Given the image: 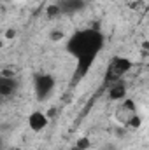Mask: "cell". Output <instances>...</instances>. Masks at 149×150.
Instances as JSON below:
<instances>
[{
    "instance_id": "6",
    "label": "cell",
    "mask_w": 149,
    "mask_h": 150,
    "mask_svg": "<svg viewBox=\"0 0 149 150\" xmlns=\"http://www.w3.org/2000/svg\"><path fill=\"white\" fill-rule=\"evenodd\" d=\"M47 124H49V115L47 113L40 112V110H34L28 115V127L35 133L44 131L47 127Z\"/></svg>"
},
{
    "instance_id": "13",
    "label": "cell",
    "mask_w": 149,
    "mask_h": 150,
    "mask_svg": "<svg viewBox=\"0 0 149 150\" xmlns=\"http://www.w3.org/2000/svg\"><path fill=\"white\" fill-rule=\"evenodd\" d=\"M4 149V140H2V138H0V150Z\"/></svg>"
},
{
    "instance_id": "12",
    "label": "cell",
    "mask_w": 149,
    "mask_h": 150,
    "mask_svg": "<svg viewBox=\"0 0 149 150\" xmlns=\"http://www.w3.org/2000/svg\"><path fill=\"white\" fill-rule=\"evenodd\" d=\"M14 37H16V30H14V28L5 30V38H14Z\"/></svg>"
},
{
    "instance_id": "3",
    "label": "cell",
    "mask_w": 149,
    "mask_h": 150,
    "mask_svg": "<svg viewBox=\"0 0 149 150\" xmlns=\"http://www.w3.org/2000/svg\"><path fill=\"white\" fill-rule=\"evenodd\" d=\"M56 87V79L51 74H35L34 77V93L39 101L47 100Z\"/></svg>"
},
{
    "instance_id": "9",
    "label": "cell",
    "mask_w": 149,
    "mask_h": 150,
    "mask_svg": "<svg viewBox=\"0 0 149 150\" xmlns=\"http://www.w3.org/2000/svg\"><path fill=\"white\" fill-rule=\"evenodd\" d=\"M46 16H47L49 19H53V18H56V16H62V11H60L58 4H54V5H49V7L46 9Z\"/></svg>"
},
{
    "instance_id": "15",
    "label": "cell",
    "mask_w": 149,
    "mask_h": 150,
    "mask_svg": "<svg viewBox=\"0 0 149 150\" xmlns=\"http://www.w3.org/2000/svg\"><path fill=\"white\" fill-rule=\"evenodd\" d=\"M12 150H19V149H12Z\"/></svg>"
},
{
    "instance_id": "10",
    "label": "cell",
    "mask_w": 149,
    "mask_h": 150,
    "mask_svg": "<svg viewBox=\"0 0 149 150\" xmlns=\"http://www.w3.org/2000/svg\"><path fill=\"white\" fill-rule=\"evenodd\" d=\"M90 147H91V142H90V138H86V136H84V138H79L77 143H75V149L77 150H88Z\"/></svg>"
},
{
    "instance_id": "8",
    "label": "cell",
    "mask_w": 149,
    "mask_h": 150,
    "mask_svg": "<svg viewBox=\"0 0 149 150\" xmlns=\"http://www.w3.org/2000/svg\"><path fill=\"white\" fill-rule=\"evenodd\" d=\"M107 96H109L111 101H117V103H119L121 100L126 98V86H125L121 80L114 82L111 86V89H109V93H107Z\"/></svg>"
},
{
    "instance_id": "7",
    "label": "cell",
    "mask_w": 149,
    "mask_h": 150,
    "mask_svg": "<svg viewBox=\"0 0 149 150\" xmlns=\"http://www.w3.org/2000/svg\"><path fill=\"white\" fill-rule=\"evenodd\" d=\"M84 5H86V0H60L58 2V7H60L62 14H67V16L82 11Z\"/></svg>"
},
{
    "instance_id": "2",
    "label": "cell",
    "mask_w": 149,
    "mask_h": 150,
    "mask_svg": "<svg viewBox=\"0 0 149 150\" xmlns=\"http://www.w3.org/2000/svg\"><path fill=\"white\" fill-rule=\"evenodd\" d=\"M114 117L121 126H125L128 129H139L140 124H142V119L137 113L135 101L130 100V98H125V100L119 101V105H117V108L114 112Z\"/></svg>"
},
{
    "instance_id": "11",
    "label": "cell",
    "mask_w": 149,
    "mask_h": 150,
    "mask_svg": "<svg viewBox=\"0 0 149 150\" xmlns=\"http://www.w3.org/2000/svg\"><path fill=\"white\" fill-rule=\"evenodd\" d=\"M63 37H65V35H63L62 32H58V30L51 33V40H53V42H58V40H62V38H63Z\"/></svg>"
},
{
    "instance_id": "5",
    "label": "cell",
    "mask_w": 149,
    "mask_h": 150,
    "mask_svg": "<svg viewBox=\"0 0 149 150\" xmlns=\"http://www.w3.org/2000/svg\"><path fill=\"white\" fill-rule=\"evenodd\" d=\"M18 91V80L12 74H0V100H9Z\"/></svg>"
},
{
    "instance_id": "4",
    "label": "cell",
    "mask_w": 149,
    "mask_h": 150,
    "mask_svg": "<svg viewBox=\"0 0 149 150\" xmlns=\"http://www.w3.org/2000/svg\"><path fill=\"white\" fill-rule=\"evenodd\" d=\"M133 68V63L130 58H125V56H114L107 67V74H105V80L109 82H117L121 80L123 75H126L130 70Z\"/></svg>"
},
{
    "instance_id": "14",
    "label": "cell",
    "mask_w": 149,
    "mask_h": 150,
    "mask_svg": "<svg viewBox=\"0 0 149 150\" xmlns=\"http://www.w3.org/2000/svg\"><path fill=\"white\" fill-rule=\"evenodd\" d=\"M0 49H2V42H0Z\"/></svg>"
},
{
    "instance_id": "1",
    "label": "cell",
    "mask_w": 149,
    "mask_h": 150,
    "mask_svg": "<svg viewBox=\"0 0 149 150\" xmlns=\"http://www.w3.org/2000/svg\"><path fill=\"white\" fill-rule=\"evenodd\" d=\"M105 44V37L97 28H82L74 32L65 42V51L75 59L74 82L84 79L97 61Z\"/></svg>"
}]
</instances>
